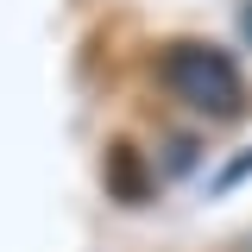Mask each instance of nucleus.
I'll list each match as a JSON object with an SVG mask.
<instances>
[{
  "instance_id": "obj_1",
  "label": "nucleus",
  "mask_w": 252,
  "mask_h": 252,
  "mask_svg": "<svg viewBox=\"0 0 252 252\" xmlns=\"http://www.w3.org/2000/svg\"><path fill=\"white\" fill-rule=\"evenodd\" d=\"M158 76L164 89L177 94L183 107L208 114V120H233L246 114V82H240V63L227 57L220 44H202V38H183L158 57Z\"/></svg>"
},
{
  "instance_id": "obj_3",
  "label": "nucleus",
  "mask_w": 252,
  "mask_h": 252,
  "mask_svg": "<svg viewBox=\"0 0 252 252\" xmlns=\"http://www.w3.org/2000/svg\"><path fill=\"white\" fill-rule=\"evenodd\" d=\"M195 158H202V139H170V145H164V170L177 177V170H189Z\"/></svg>"
},
{
  "instance_id": "obj_2",
  "label": "nucleus",
  "mask_w": 252,
  "mask_h": 252,
  "mask_svg": "<svg viewBox=\"0 0 252 252\" xmlns=\"http://www.w3.org/2000/svg\"><path fill=\"white\" fill-rule=\"evenodd\" d=\"M101 183H107V202H120V208H145L158 195V177H152V164H145V152L132 139H114L101 152Z\"/></svg>"
},
{
  "instance_id": "obj_4",
  "label": "nucleus",
  "mask_w": 252,
  "mask_h": 252,
  "mask_svg": "<svg viewBox=\"0 0 252 252\" xmlns=\"http://www.w3.org/2000/svg\"><path fill=\"white\" fill-rule=\"evenodd\" d=\"M246 32H252V0H246Z\"/></svg>"
}]
</instances>
